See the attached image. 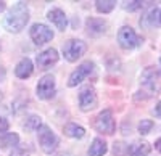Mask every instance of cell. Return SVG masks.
Returning a JSON list of instances; mask_svg holds the SVG:
<instances>
[{"label": "cell", "mask_w": 161, "mask_h": 156, "mask_svg": "<svg viewBox=\"0 0 161 156\" xmlns=\"http://www.w3.org/2000/svg\"><path fill=\"white\" fill-rule=\"evenodd\" d=\"M29 21V8L24 2H16L3 18V28L8 32H21Z\"/></svg>", "instance_id": "obj_1"}, {"label": "cell", "mask_w": 161, "mask_h": 156, "mask_svg": "<svg viewBox=\"0 0 161 156\" xmlns=\"http://www.w3.org/2000/svg\"><path fill=\"white\" fill-rule=\"evenodd\" d=\"M140 85L145 90L142 94H148V97L159 94L161 92V71L153 66L145 68L140 76Z\"/></svg>", "instance_id": "obj_2"}, {"label": "cell", "mask_w": 161, "mask_h": 156, "mask_svg": "<svg viewBox=\"0 0 161 156\" xmlns=\"http://www.w3.org/2000/svg\"><path fill=\"white\" fill-rule=\"evenodd\" d=\"M37 138H39V145H40V148H42L44 153L52 154V153L57 151L60 140H58V137L55 135V132H53L48 126L42 124V126L37 129Z\"/></svg>", "instance_id": "obj_3"}, {"label": "cell", "mask_w": 161, "mask_h": 156, "mask_svg": "<svg viewBox=\"0 0 161 156\" xmlns=\"http://www.w3.org/2000/svg\"><path fill=\"white\" fill-rule=\"evenodd\" d=\"M118 42L124 50H130V48L139 47L143 42V39L139 37L130 26H123L118 32Z\"/></svg>", "instance_id": "obj_4"}, {"label": "cell", "mask_w": 161, "mask_h": 156, "mask_svg": "<svg viewBox=\"0 0 161 156\" xmlns=\"http://www.w3.org/2000/svg\"><path fill=\"white\" fill-rule=\"evenodd\" d=\"M93 127H95V131H98L100 134L111 135L116 131V122L113 119L111 110H103L102 113H98V116L95 118V122H93Z\"/></svg>", "instance_id": "obj_5"}, {"label": "cell", "mask_w": 161, "mask_h": 156, "mask_svg": "<svg viewBox=\"0 0 161 156\" xmlns=\"http://www.w3.org/2000/svg\"><path fill=\"white\" fill-rule=\"evenodd\" d=\"M86 50H87L86 42L77 40V39H71V40H68L63 45V55L68 61L73 63V61H77L80 56H82L86 53Z\"/></svg>", "instance_id": "obj_6"}, {"label": "cell", "mask_w": 161, "mask_h": 156, "mask_svg": "<svg viewBox=\"0 0 161 156\" xmlns=\"http://www.w3.org/2000/svg\"><path fill=\"white\" fill-rule=\"evenodd\" d=\"M29 35H31L32 42L36 45H44V44L50 42L53 39V31L48 28L47 24L36 23V24H32V28L29 31Z\"/></svg>", "instance_id": "obj_7"}, {"label": "cell", "mask_w": 161, "mask_h": 156, "mask_svg": "<svg viewBox=\"0 0 161 156\" xmlns=\"http://www.w3.org/2000/svg\"><path fill=\"white\" fill-rule=\"evenodd\" d=\"M55 90H57V85H55V77L52 74H45L44 77L39 79V84H37V97L40 100H48L55 95Z\"/></svg>", "instance_id": "obj_8"}, {"label": "cell", "mask_w": 161, "mask_h": 156, "mask_svg": "<svg viewBox=\"0 0 161 156\" xmlns=\"http://www.w3.org/2000/svg\"><path fill=\"white\" fill-rule=\"evenodd\" d=\"M93 68H95V64H93L92 61H84L82 64H79V68L71 73L69 79H68V85H69V87L79 85L87 76H90V73L93 71Z\"/></svg>", "instance_id": "obj_9"}, {"label": "cell", "mask_w": 161, "mask_h": 156, "mask_svg": "<svg viewBox=\"0 0 161 156\" xmlns=\"http://www.w3.org/2000/svg\"><path fill=\"white\" fill-rule=\"evenodd\" d=\"M97 94H95V90H93L92 87H86L80 90V94H79V106L82 111H90L97 106Z\"/></svg>", "instance_id": "obj_10"}, {"label": "cell", "mask_w": 161, "mask_h": 156, "mask_svg": "<svg viewBox=\"0 0 161 156\" xmlns=\"http://www.w3.org/2000/svg\"><path fill=\"white\" fill-rule=\"evenodd\" d=\"M57 61H58V51L55 48H47V50L42 51V53H39L37 58H36V63H37L39 69H47V68L52 66V64H55Z\"/></svg>", "instance_id": "obj_11"}, {"label": "cell", "mask_w": 161, "mask_h": 156, "mask_svg": "<svg viewBox=\"0 0 161 156\" xmlns=\"http://www.w3.org/2000/svg\"><path fill=\"white\" fill-rule=\"evenodd\" d=\"M47 18L57 26L60 31H64L66 26H68V19H66V15L64 11L60 10V8H52L48 13H47Z\"/></svg>", "instance_id": "obj_12"}, {"label": "cell", "mask_w": 161, "mask_h": 156, "mask_svg": "<svg viewBox=\"0 0 161 156\" xmlns=\"http://www.w3.org/2000/svg\"><path fill=\"white\" fill-rule=\"evenodd\" d=\"M106 28H108V24H106V21L100 19V18H89L86 21V29L89 34L92 35H100L106 31Z\"/></svg>", "instance_id": "obj_13"}, {"label": "cell", "mask_w": 161, "mask_h": 156, "mask_svg": "<svg viewBox=\"0 0 161 156\" xmlns=\"http://www.w3.org/2000/svg\"><path fill=\"white\" fill-rule=\"evenodd\" d=\"M34 71V64L29 58H23L15 68V74L19 77V79H28V77L32 74Z\"/></svg>", "instance_id": "obj_14"}, {"label": "cell", "mask_w": 161, "mask_h": 156, "mask_svg": "<svg viewBox=\"0 0 161 156\" xmlns=\"http://www.w3.org/2000/svg\"><path fill=\"white\" fill-rule=\"evenodd\" d=\"M152 151V145L148 142H134L130 147H127V153L130 156H148Z\"/></svg>", "instance_id": "obj_15"}, {"label": "cell", "mask_w": 161, "mask_h": 156, "mask_svg": "<svg viewBox=\"0 0 161 156\" xmlns=\"http://www.w3.org/2000/svg\"><path fill=\"white\" fill-rule=\"evenodd\" d=\"M108 151V145L103 138H93L92 145L89 148V156H103Z\"/></svg>", "instance_id": "obj_16"}, {"label": "cell", "mask_w": 161, "mask_h": 156, "mask_svg": "<svg viewBox=\"0 0 161 156\" xmlns=\"http://www.w3.org/2000/svg\"><path fill=\"white\" fill-rule=\"evenodd\" d=\"M64 135H68L71 138H82L86 135V129L74 122H68L64 126Z\"/></svg>", "instance_id": "obj_17"}, {"label": "cell", "mask_w": 161, "mask_h": 156, "mask_svg": "<svg viewBox=\"0 0 161 156\" xmlns=\"http://www.w3.org/2000/svg\"><path fill=\"white\" fill-rule=\"evenodd\" d=\"M19 142V137L18 134L15 132H7L5 135L0 137V147L2 148H10V147H16Z\"/></svg>", "instance_id": "obj_18"}, {"label": "cell", "mask_w": 161, "mask_h": 156, "mask_svg": "<svg viewBox=\"0 0 161 156\" xmlns=\"http://www.w3.org/2000/svg\"><path fill=\"white\" fill-rule=\"evenodd\" d=\"M158 15H159V10H158V8H152L148 15H147V16H143V19H140V24L147 26V28H152V26H156V24H159Z\"/></svg>", "instance_id": "obj_19"}, {"label": "cell", "mask_w": 161, "mask_h": 156, "mask_svg": "<svg viewBox=\"0 0 161 156\" xmlns=\"http://www.w3.org/2000/svg\"><path fill=\"white\" fill-rule=\"evenodd\" d=\"M40 126H42V118H40V116H36V114L29 116V118L24 121V129H26V131H29V132L37 131Z\"/></svg>", "instance_id": "obj_20"}, {"label": "cell", "mask_w": 161, "mask_h": 156, "mask_svg": "<svg viewBox=\"0 0 161 156\" xmlns=\"http://www.w3.org/2000/svg\"><path fill=\"white\" fill-rule=\"evenodd\" d=\"M114 7H116L114 0H97L95 2V8L98 13H110Z\"/></svg>", "instance_id": "obj_21"}, {"label": "cell", "mask_w": 161, "mask_h": 156, "mask_svg": "<svg viewBox=\"0 0 161 156\" xmlns=\"http://www.w3.org/2000/svg\"><path fill=\"white\" fill-rule=\"evenodd\" d=\"M153 126H155V124H153L152 119H142L140 124H139V132H140L142 135H147L148 132H152Z\"/></svg>", "instance_id": "obj_22"}, {"label": "cell", "mask_w": 161, "mask_h": 156, "mask_svg": "<svg viewBox=\"0 0 161 156\" xmlns=\"http://www.w3.org/2000/svg\"><path fill=\"white\" fill-rule=\"evenodd\" d=\"M143 7V2H139V0H134V2H124L123 3V8L127 10V11H136L139 8Z\"/></svg>", "instance_id": "obj_23"}, {"label": "cell", "mask_w": 161, "mask_h": 156, "mask_svg": "<svg viewBox=\"0 0 161 156\" xmlns=\"http://www.w3.org/2000/svg\"><path fill=\"white\" fill-rule=\"evenodd\" d=\"M8 121L5 119V118H2V116H0V137L2 135H5L7 134V131H8Z\"/></svg>", "instance_id": "obj_24"}, {"label": "cell", "mask_w": 161, "mask_h": 156, "mask_svg": "<svg viewBox=\"0 0 161 156\" xmlns=\"http://www.w3.org/2000/svg\"><path fill=\"white\" fill-rule=\"evenodd\" d=\"M10 156H29V153L26 150H21V148H15L10 153Z\"/></svg>", "instance_id": "obj_25"}, {"label": "cell", "mask_w": 161, "mask_h": 156, "mask_svg": "<svg viewBox=\"0 0 161 156\" xmlns=\"http://www.w3.org/2000/svg\"><path fill=\"white\" fill-rule=\"evenodd\" d=\"M123 147H124V143H114V148H113L114 154H121V153H126V151H123Z\"/></svg>", "instance_id": "obj_26"}, {"label": "cell", "mask_w": 161, "mask_h": 156, "mask_svg": "<svg viewBox=\"0 0 161 156\" xmlns=\"http://www.w3.org/2000/svg\"><path fill=\"white\" fill-rule=\"evenodd\" d=\"M5 77H7V69L3 66H0V82L5 81Z\"/></svg>", "instance_id": "obj_27"}, {"label": "cell", "mask_w": 161, "mask_h": 156, "mask_svg": "<svg viewBox=\"0 0 161 156\" xmlns=\"http://www.w3.org/2000/svg\"><path fill=\"white\" fill-rule=\"evenodd\" d=\"M155 114L158 116V118H161V100H159V103H158L156 108H155Z\"/></svg>", "instance_id": "obj_28"}, {"label": "cell", "mask_w": 161, "mask_h": 156, "mask_svg": "<svg viewBox=\"0 0 161 156\" xmlns=\"http://www.w3.org/2000/svg\"><path fill=\"white\" fill-rule=\"evenodd\" d=\"M155 148H156V150H158V151L161 153V137H159V138H158V140L155 142Z\"/></svg>", "instance_id": "obj_29"}, {"label": "cell", "mask_w": 161, "mask_h": 156, "mask_svg": "<svg viewBox=\"0 0 161 156\" xmlns=\"http://www.w3.org/2000/svg\"><path fill=\"white\" fill-rule=\"evenodd\" d=\"M5 8V2H0V11H2Z\"/></svg>", "instance_id": "obj_30"}, {"label": "cell", "mask_w": 161, "mask_h": 156, "mask_svg": "<svg viewBox=\"0 0 161 156\" xmlns=\"http://www.w3.org/2000/svg\"><path fill=\"white\" fill-rule=\"evenodd\" d=\"M158 19H159V24H161V10H159V15H158Z\"/></svg>", "instance_id": "obj_31"}, {"label": "cell", "mask_w": 161, "mask_h": 156, "mask_svg": "<svg viewBox=\"0 0 161 156\" xmlns=\"http://www.w3.org/2000/svg\"><path fill=\"white\" fill-rule=\"evenodd\" d=\"M60 156H71L69 153H63V154H60Z\"/></svg>", "instance_id": "obj_32"}, {"label": "cell", "mask_w": 161, "mask_h": 156, "mask_svg": "<svg viewBox=\"0 0 161 156\" xmlns=\"http://www.w3.org/2000/svg\"><path fill=\"white\" fill-rule=\"evenodd\" d=\"M2 98H3V95H2V92H0V101H2Z\"/></svg>", "instance_id": "obj_33"}, {"label": "cell", "mask_w": 161, "mask_h": 156, "mask_svg": "<svg viewBox=\"0 0 161 156\" xmlns=\"http://www.w3.org/2000/svg\"><path fill=\"white\" fill-rule=\"evenodd\" d=\"M159 63H161V58H159Z\"/></svg>", "instance_id": "obj_34"}]
</instances>
